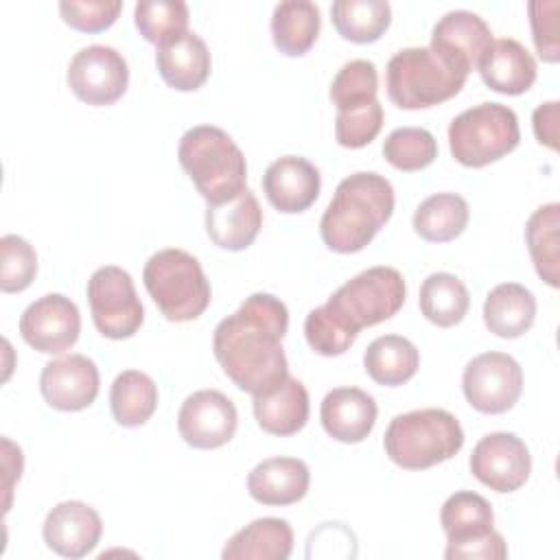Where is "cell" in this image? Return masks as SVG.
<instances>
[{"instance_id": "1", "label": "cell", "mask_w": 560, "mask_h": 560, "mask_svg": "<svg viewBox=\"0 0 560 560\" xmlns=\"http://www.w3.org/2000/svg\"><path fill=\"white\" fill-rule=\"evenodd\" d=\"M289 328V311L271 293H252L212 335L214 357L225 376L252 396L278 389L287 372L282 337Z\"/></svg>"}, {"instance_id": "2", "label": "cell", "mask_w": 560, "mask_h": 560, "mask_svg": "<svg viewBox=\"0 0 560 560\" xmlns=\"http://www.w3.org/2000/svg\"><path fill=\"white\" fill-rule=\"evenodd\" d=\"M405 278L394 267H370L343 282L324 306L304 319V337L313 352L339 357L354 343L365 326L394 317L405 304Z\"/></svg>"}, {"instance_id": "3", "label": "cell", "mask_w": 560, "mask_h": 560, "mask_svg": "<svg viewBox=\"0 0 560 560\" xmlns=\"http://www.w3.org/2000/svg\"><path fill=\"white\" fill-rule=\"evenodd\" d=\"M394 188L387 177L361 171L339 182L319 221V234L337 254L361 252L389 221L394 212Z\"/></svg>"}, {"instance_id": "4", "label": "cell", "mask_w": 560, "mask_h": 560, "mask_svg": "<svg viewBox=\"0 0 560 560\" xmlns=\"http://www.w3.org/2000/svg\"><path fill=\"white\" fill-rule=\"evenodd\" d=\"M177 158L208 206L225 203L247 188L245 155L219 127L197 125L188 129L179 140Z\"/></svg>"}, {"instance_id": "5", "label": "cell", "mask_w": 560, "mask_h": 560, "mask_svg": "<svg viewBox=\"0 0 560 560\" xmlns=\"http://www.w3.org/2000/svg\"><path fill=\"white\" fill-rule=\"evenodd\" d=\"M383 446L396 466L424 470L455 457L464 446V431L446 409H416L392 418Z\"/></svg>"}, {"instance_id": "6", "label": "cell", "mask_w": 560, "mask_h": 560, "mask_svg": "<svg viewBox=\"0 0 560 560\" xmlns=\"http://www.w3.org/2000/svg\"><path fill=\"white\" fill-rule=\"evenodd\" d=\"M142 280L168 322L197 319L210 304V282L199 260L184 249L155 252L144 265Z\"/></svg>"}, {"instance_id": "7", "label": "cell", "mask_w": 560, "mask_h": 560, "mask_svg": "<svg viewBox=\"0 0 560 560\" xmlns=\"http://www.w3.org/2000/svg\"><path fill=\"white\" fill-rule=\"evenodd\" d=\"M466 77L431 48H402L387 63V96L400 109H427L459 94Z\"/></svg>"}, {"instance_id": "8", "label": "cell", "mask_w": 560, "mask_h": 560, "mask_svg": "<svg viewBox=\"0 0 560 560\" xmlns=\"http://www.w3.org/2000/svg\"><path fill=\"white\" fill-rule=\"evenodd\" d=\"M518 142V118L514 109L501 103H481L464 109L448 125L451 155L468 168H481L501 160Z\"/></svg>"}, {"instance_id": "9", "label": "cell", "mask_w": 560, "mask_h": 560, "mask_svg": "<svg viewBox=\"0 0 560 560\" xmlns=\"http://www.w3.org/2000/svg\"><path fill=\"white\" fill-rule=\"evenodd\" d=\"M88 304L96 330L107 339H129L144 322L133 280L116 265H105L90 276Z\"/></svg>"}, {"instance_id": "10", "label": "cell", "mask_w": 560, "mask_h": 560, "mask_svg": "<svg viewBox=\"0 0 560 560\" xmlns=\"http://www.w3.org/2000/svg\"><path fill=\"white\" fill-rule=\"evenodd\" d=\"M462 389L472 409L492 416L505 413L521 398L523 370L505 352H483L464 368Z\"/></svg>"}, {"instance_id": "11", "label": "cell", "mask_w": 560, "mask_h": 560, "mask_svg": "<svg viewBox=\"0 0 560 560\" xmlns=\"http://www.w3.org/2000/svg\"><path fill=\"white\" fill-rule=\"evenodd\" d=\"M68 85L74 96L88 105H112L127 92V61L112 46H85L68 63Z\"/></svg>"}, {"instance_id": "12", "label": "cell", "mask_w": 560, "mask_h": 560, "mask_svg": "<svg viewBox=\"0 0 560 560\" xmlns=\"http://www.w3.org/2000/svg\"><path fill=\"white\" fill-rule=\"evenodd\" d=\"M470 472L494 492H514L529 479V448L514 433H488L472 448Z\"/></svg>"}, {"instance_id": "13", "label": "cell", "mask_w": 560, "mask_h": 560, "mask_svg": "<svg viewBox=\"0 0 560 560\" xmlns=\"http://www.w3.org/2000/svg\"><path fill=\"white\" fill-rule=\"evenodd\" d=\"M81 332L77 304L61 295L48 293L31 302L20 317L22 339L44 354H61L72 348Z\"/></svg>"}, {"instance_id": "14", "label": "cell", "mask_w": 560, "mask_h": 560, "mask_svg": "<svg viewBox=\"0 0 560 560\" xmlns=\"http://www.w3.org/2000/svg\"><path fill=\"white\" fill-rule=\"evenodd\" d=\"M238 427L234 402L217 389H199L190 394L177 413L182 440L192 448H219L228 444Z\"/></svg>"}, {"instance_id": "15", "label": "cell", "mask_w": 560, "mask_h": 560, "mask_svg": "<svg viewBox=\"0 0 560 560\" xmlns=\"http://www.w3.org/2000/svg\"><path fill=\"white\" fill-rule=\"evenodd\" d=\"M492 42V31L483 18L472 11L457 9L438 20L429 48L457 70L470 74L472 70H479Z\"/></svg>"}, {"instance_id": "16", "label": "cell", "mask_w": 560, "mask_h": 560, "mask_svg": "<svg viewBox=\"0 0 560 560\" xmlns=\"http://www.w3.org/2000/svg\"><path fill=\"white\" fill-rule=\"evenodd\" d=\"M98 368L85 354H68L44 365L39 389L44 400L59 411H81L98 396Z\"/></svg>"}, {"instance_id": "17", "label": "cell", "mask_w": 560, "mask_h": 560, "mask_svg": "<svg viewBox=\"0 0 560 560\" xmlns=\"http://www.w3.org/2000/svg\"><path fill=\"white\" fill-rule=\"evenodd\" d=\"M44 542L63 558H83L101 540L103 521L98 512L83 501L57 503L44 521Z\"/></svg>"}, {"instance_id": "18", "label": "cell", "mask_w": 560, "mask_h": 560, "mask_svg": "<svg viewBox=\"0 0 560 560\" xmlns=\"http://www.w3.org/2000/svg\"><path fill=\"white\" fill-rule=\"evenodd\" d=\"M262 190L269 203L287 214L308 210L322 190V177L315 164L300 155L273 160L262 175Z\"/></svg>"}, {"instance_id": "19", "label": "cell", "mask_w": 560, "mask_h": 560, "mask_svg": "<svg viewBox=\"0 0 560 560\" xmlns=\"http://www.w3.org/2000/svg\"><path fill=\"white\" fill-rule=\"evenodd\" d=\"M376 400L359 387H337L328 392L319 407L324 431L346 444L363 442L376 422Z\"/></svg>"}, {"instance_id": "20", "label": "cell", "mask_w": 560, "mask_h": 560, "mask_svg": "<svg viewBox=\"0 0 560 560\" xmlns=\"http://www.w3.org/2000/svg\"><path fill=\"white\" fill-rule=\"evenodd\" d=\"M262 228V210L256 195L245 188L234 199L206 210V232L214 245L228 252L247 249Z\"/></svg>"}, {"instance_id": "21", "label": "cell", "mask_w": 560, "mask_h": 560, "mask_svg": "<svg viewBox=\"0 0 560 560\" xmlns=\"http://www.w3.org/2000/svg\"><path fill=\"white\" fill-rule=\"evenodd\" d=\"M155 63L162 81L179 92L199 90L210 77V50L206 42L186 31L158 46Z\"/></svg>"}, {"instance_id": "22", "label": "cell", "mask_w": 560, "mask_h": 560, "mask_svg": "<svg viewBox=\"0 0 560 560\" xmlns=\"http://www.w3.org/2000/svg\"><path fill=\"white\" fill-rule=\"evenodd\" d=\"M308 466L298 457H269L247 475V492L262 505H291L306 497Z\"/></svg>"}, {"instance_id": "23", "label": "cell", "mask_w": 560, "mask_h": 560, "mask_svg": "<svg viewBox=\"0 0 560 560\" xmlns=\"http://www.w3.org/2000/svg\"><path fill=\"white\" fill-rule=\"evenodd\" d=\"M483 83L508 96H518L527 92L536 81V59L532 52L516 39L503 37L492 42L479 66Z\"/></svg>"}, {"instance_id": "24", "label": "cell", "mask_w": 560, "mask_h": 560, "mask_svg": "<svg viewBox=\"0 0 560 560\" xmlns=\"http://www.w3.org/2000/svg\"><path fill=\"white\" fill-rule=\"evenodd\" d=\"M293 551V529L284 518H256L223 547L225 560H287Z\"/></svg>"}, {"instance_id": "25", "label": "cell", "mask_w": 560, "mask_h": 560, "mask_svg": "<svg viewBox=\"0 0 560 560\" xmlns=\"http://www.w3.org/2000/svg\"><path fill=\"white\" fill-rule=\"evenodd\" d=\"M536 319V298L518 282L497 284L483 302V322L490 332L503 339L525 335Z\"/></svg>"}, {"instance_id": "26", "label": "cell", "mask_w": 560, "mask_h": 560, "mask_svg": "<svg viewBox=\"0 0 560 560\" xmlns=\"http://www.w3.org/2000/svg\"><path fill=\"white\" fill-rule=\"evenodd\" d=\"M254 416L262 431L280 438L293 435L308 420V392L298 378L287 376L271 394L254 396Z\"/></svg>"}, {"instance_id": "27", "label": "cell", "mask_w": 560, "mask_h": 560, "mask_svg": "<svg viewBox=\"0 0 560 560\" xmlns=\"http://www.w3.org/2000/svg\"><path fill=\"white\" fill-rule=\"evenodd\" d=\"M363 365L374 383L398 387L416 376L420 368V352L402 335H383L368 346Z\"/></svg>"}, {"instance_id": "28", "label": "cell", "mask_w": 560, "mask_h": 560, "mask_svg": "<svg viewBox=\"0 0 560 560\" xmlns=\"http://www.w3.org/2000/svg\"><path fill=\"white\" fill-rule=\"evenodd\" d=\"M319 9L308 0H284L271 15V37L276 48L287 57H302L319 35Z\"/></svg>"}, {"instance_id": "29", "label": "cell", "mask_w": 560, "mask_h": 560, "mask_svg": "<svg viewBox=\"0 0 560 560\" xmlns=\"http://www.w3.org/2000/svg\"><path fill=\"white\" fill-rule=\"evenodd\" d=\"M470 208L455 192H435L427 197L413 212V230L429 243H448L468 225Z\"/></svg>"}, {"instance_id": "30", "label": "cell", "mask_w": 560, "mask_h": 560, "mask_svg": "<svg viewBox=\"0 0 560 560\" xmlns=\"http://www.w3.org/2000/svg\"><path fill=\"white\" fill-rule=\"evenodd\" d=\"M112 416L120 427L133 429L144 424L158 407V385L138 370L120 372L109 392Z\"/></svg>"}, {"instance_id": "31", "label": "cell", "mask_w": 560, "mask_h": 560, "mask_svg": "<svg viewBox=\"0 0 560 560\" xmlns=\"http://www.w3.org/2000/svg\"><path fill=\"white\" fill-rule=\"evenodd\" d=\"M440 523L448 538V545H459L492 532L494 514L492 505L481 494L459 490L444 501Z\"/></svg>"}, {"instance_id": "32", "label": "cell", "mask_w": 560, "mask_h": 560, "mask_svg": "<svg viewBox=\"0 0 560 560\" xmlns=\"http://www.w3.org/2000/svg\"><path fill=\"white\" fill-rule=\"evenodd\" d=\"M418 304L422 315L431 324L448 328L464 319L470 306V295L466 284L457 276L448 271H438L422 282Z\"/></svg>"}, {"instance_id": "33", "label": "cell", "mask_w": 560, "mask_h": 560, "mask_svg": "<svg viewBox=\"0 0 560 560\" xmlns=\"http://www.w3.org/2000/svg\"><path fill=\"white\" fill-rule=\"evenodd\" d=\"M337 33L352 44L376 42L392 22V7L383 0H337L330 7Z\"/></svg>"}, {"instance_id": "34", "label": "cell", "mask_w": 560, "mask_h": 560, "mask_svg": "<svg viewBox=\"0 0 560 560\" xmlns=\"http://www.w3.org/2000/svg\"><path fill=\"white\" fill-rule=\"evenodd\" d=\"M558 228H560V203H547L534 210L525 225V241L529 256L538 276L549 284L558 287V265H560V245H558Z\"/></svg>"}, {"instance_id": "35", "label": "cell", "mask_w": 560, "mask_h": 560, "mask_svg": "<svg viewBox=\"0 0 560 560\" xmlns=\"http://www.w3.org/2000/svg\"><path fill=\"white\" fill-rule=\"evenodd\" d=\"M188 18V7L182 0H144L133 9L136 28L147 42L155 46H162L164 42L186 33Z\"/></svg>"}, {"instance_id": "36", "label": "cell", "mask_w": 560, "mask_h": 560, "mask_svg": "<svg viewBox=\"0 0 560 560\" xmlns=\"http://www.w3.org/2000/svg\"><path fill=\"white\" fill-rule=\"evenodd\" d=\"M383 155L394 168L413 173L427 168L438 158V142L422 127H400L385 138Z\"/></svg>"}, {"instance_id": "37", "label": "cell", "mask_w": 560, "mask_h": 560, "mask_svg": "<svg viewBox=\"0 0 560 560\" xmlns=\"http://www.w3.org/2000/svg\"><path fill=\"white\" fill-rule=\"evenodd\" d=\"M378 72L368 59H352L339 68L330 83V101L337 112L354 109L376 101Z\"/></svg>"}, {"instance_id": "38", "label": "cell", "mask_w": 560, "mask_h": 560, "mask_svg": "<svg viewBox=\"0 0 560 560\" xmlns=\"http://www.w3.org/2000/svg\"><path fill=\"white\" fill-rule=\"evenodd\" d=\"M35 273L37 254L33 245L18 234H4L0 238V289L4 293H20L31 287Z\"/></svg>"}, {"instance_id": "39", "label": "cell", "mask_w": 560, "mask_h": 560, "mask_svg": "<svg viewBox=\"0 0 560 560\" xmlns=\"http://www.w3.org/2000/svg\"><path fill=\"white\" fill-rule=\"evenodd\" d=\"M383 127V107L378 101L368 105L337 112L335 138L346 149H361L370 144Z\"/></svg>"}, {"instance_id": "40", "label": "cell", "mask_w": 560, "mask_h": 560, "mask_svg": "<svg viewBox=\"0 0 560 560\" xmlns=\"http://www.w3.org/2000/svg\"><path fill=\"white\" fill-rule=\"evenodd\" d=\"M122 11L120 0H63L59 2V13L63 22L81 33H101L109 28Z\"/></svg>"}, {"instance_id": "41", "label": "cell", "mask_w": 560, "mask_h": 560, "mask_svg": "<svg viewBox=\"0 0 560 560\" xmlns=\"http://www.w3.org/2000/svg\"><path fill=\"white\" fill-rule=\"evenodd\" d=\"M529 24L534 46L540 59L556 63L560 59V39H558V9L556 0H534L529 2Z\"/></svg>"}, {"instance_id": "42", "label": "cell", "mask_w": 560, "mask_h": 560, "mask_svg": "<svg viewBox=\"0 0 560 560\" xmlns=\"http://www.w3.org/2000/svg\"><path fill=\"white\" fill-rule=\"evenodd\" d=\"M446 560H503L508 558V545L499 532H488L486 536L459 542V545H446L444 551Z\"/></svg>"}, {"instance_id": "43", "label": "cell", "mask_w": 560, "mask_h": 560, "mask_svg": "<svg viewBox=\"0 0 560 560\" xmlns=\"http://www.w3.org/2000/svg\"><path fill=\"white\" fill-rule=\"evenodd\" d=\"M558 120H560V103L558 101L538 105L532 116L536 140L553 151H558Z\"/></svg>"}]
</instances>
